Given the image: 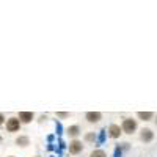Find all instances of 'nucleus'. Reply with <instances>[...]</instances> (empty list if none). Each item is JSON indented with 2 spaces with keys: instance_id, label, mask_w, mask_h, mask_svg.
Listing matches in <instances>:
<instances>
[{
  "instance_id": "nucleus-1",
  "label": "nucleus",
  "mask_w": 157,
  "mask_h": 157,
  "mask_svg": "<svg viewBox=\"0 0 157 157\" xmlns=\"http://www.w3.org/2000/svg\"><path fill=\"white\" fill-rule=\"evenodd\" d=\"M126 134H132L135 132V129H137V121L132 120V118H126V120L123 121V127H121Z\"/></svg>"
},
{
  "instance_id": "nucleus-2",
  "label": "nucleus",
  "mask_w": 157,
  "mask_h": 157,
  "mask_svg": "<svg viewBox=\"0 0 157 157\" xmlns=\"http://www.w3.org/2000/svg\"><path fill=\"white\" fill-rule=\"evenodd\" d=\"M19 127H21V121L17 118H10L6 121V130L8 132H17Z\"/></svg>"
},
{
  "instance_id": "nucleus-3",
  "label": "nucleus",
  "mask_w": 157,
  "mask_h": 157,
  "mask_svg": "<svg viewBox=\"0 0 157 157\" xmlns=\"http://www.w3.org/2000/svg\"><path fill=\"white\" fill-rule=\"evenodd\" d=\"M82 149H83L82 141L74 140V141L69 143V152H71V154H78V152H82Z\"/></svg>"
},
{
  "instance_id": "nucleus-4",
  "label": "nucleus",
  "mask_w": 157,
  "mask_h": 157,
  "mask_svg": "<svg viewBox=\"0 0 157 157\" xmlns=\"http://www.w3.org/2000/svg\"><path fill=\"white\" fill-rule=\"evenodd\" d=\"M121 127L120 126H116V124H112L110 127H109V135L112 137V138H118V137H120L121 135Z\"/></svg>"
},
{
  "instance_id": "nucleus-5",
  "label": "nucleus",
  "mask_w": 157,
  "mask_h": 157,
  "mask_svg": "<svg viewBox=\"0 0 157 157\" xmlns=\"http://www.w3.org/2000/svg\"><path fill=\"white\" fill-rule=\"evenodd\" d=\"M101 118H102V115H101L99 112H88V113H86V120H88L90 123H99Z\"/></svg>"
},
{
  "instance_id": "nucleus-6",
  "label": "nucleus",
  "mask_w": 157,
  "mask_h": 157,
  "mask_svg": "<svg viewBox=\"0 0 157 157\" xmlns=\"http://www.w3.org/2000/svg\"><path fill=\"white\" fill-rule=\"evenodd\" d=\"M33 120V113L32 112H21L19 113V121L21 123H30Z\"/></svg>"
},
{
  "instance_id": "nucleus-7",
  "label": "nucleus",
  "mask_w": 157,
  "mask_h": 157,
  "mask_svg": "<svg viewBox=\"0 0 157 157\" xmlns=\"http://www.w3.org/2000/svg\"><path fill=\"white\" fill-rule=\"evenodd\" d=\"M152 137H154V134H152L151 129H143L141 134H140V138H141L143 141H151Z\"/></svg>"
},
{
  "instance_id": "nucleus-8",
  "label": "nucleus",
  "mask_w": 157,
  "mask_h": 157,
  "mask_svg": "<svg viewBox=\"0 0 157 157\" xmlns=\"http://www.w3.org/2000/svg\"><path fill=\"white\" fill-rule=\"evenodd\" d=\"M78 134H80V127H78V126H71L68 129V135L69 137H77Z\"/></svg>"
},
{
  "instance_id": "nucleus-9",
  "label": "nucleus",
  "mask_w": 157,
  "mask_h": 157,
  "mask_svg": "<svg viewBox=\"0 0 157 157\" xmlns=\"http://www.w3.org/2000/svg\"><path fill=\"white\" fill-rule=\"evenodd\" d=\"M138 118L143 120V121H149L152 118V113L151 112H138Z\"/></svg>"
},
{
  "instance_id": "nucleus-10",
  "label": "nucleus",
  "mask_w": 157,
  "mask_h": 157,
  "mask_svg": "<svg viewBox=\"0 0 157 157\" xmlns=\"http://www.w3.org/2000/svg\"><path fill=\"white\" fill-rule=\"evenodd\" d=\"M16 143H17V145H21V146H27L29 145V137H19L16 140Z\"/></svg>"
},
{
  "instance_id": "nucleus-11",
  "label": "nucleus",
  "mask_w": 157,
  "mask_h": 157,
  "mask_svg": "<svg viewBox=\"0 0 157 157\" xmlns=\"http://www.w3.org/2000/svg\"><path fill=\"white\" fill-rule=\"evenodd\" d=\"M90 157H107V154L104 152L102 149H96V151L91 152V155H90Z\"/></svg>"
},
{
  "instance_id": "nucleus-12",
  "label": "nucleus",
  "mask_w": 157,
  "mask_h": 157,
  "mask_svg": "<svg viewBox=\"0 0 157 157\" xmlns=\"http://www.w3.org/2000/svg\"><path fill=\"white\" fill-rule=\"evenodd\" d=\"M85 138H86V141H93L94 140V134H86Z\"/></svg>"
},
{
  "instance_id": "nucleus-13",
  "label": "nucleus",
  "mask_w": 157,
  "mask_h": 157,
  "mask_svg": "<svg viewBox=\"0 0 157 157\" xmlns=\"http://www.w3.org/2000/svg\"><path fill=\"white\" fill-rule=\"evenodd\" d=\"M57 116H60V118H68L69 115H68V113H63V112H60V113H57Z\"/></svg>"
},
{
  "instance_id": "nucleus-14",
  "label": "nucleus",
  "mask_w": 157,
  "mask_h": 157,
  "mask_svg": "<svg viewBox=\"0 0 157 157\" xmlns=\"http://www.w3.org/2000/svg\"><path fill=\"white\" fill-rule=\"evenodd\" d=\"M3 120H5V118H3V115L0 113V124H3Z\"/></svg>"
},
{
  "instance_id": "nucleus-15",
  "label": "nucleus",
  "mask_w": 157,
  "mask_h": 157,
  "mask_svg": "<svg viewBox=\"0 0 157 157\" xmlns=\"http://www.w3.org/2000/svg\"><path fill=\"white\" fill-rule=\"evenodd\" d=\"M0 143H2V137H0Z\"/></svg>"
},
{
  "instance_id": "nucleus-16",
  "label": "nucleus",
  "mask_w": 157,
  "mask_h": 157,
  "mask_svg": "<svg viewBox=\"0 0 157 157\" xmlns=\"http://www.w3.org/2000/svg\"><path fill=\"white\" fill-rule=\"evenodd\" d=\"M155 124H157V118H155Z\"/></svg>"
}]
</instances>
